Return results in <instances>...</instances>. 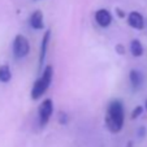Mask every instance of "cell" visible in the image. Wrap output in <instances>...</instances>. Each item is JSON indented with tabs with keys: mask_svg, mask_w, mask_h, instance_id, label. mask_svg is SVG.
Here are the masks:
<instances>
[{
	"mask_svg": "<svg viewBox=\"0 0 147 147\" xmlns=\"http://www.w3.org/2000/svg\"><path fill=\"white\" fill-rule=\"evenodd\" d=\"M106 126L111 133L116 134L120 133L124 126L125 121V111H124V104L120 99H113L107 107V113H106Z\"/></svg>",
	"mask_w": 147,
	"mask_h": 147,
	"instance_id": "1",
	"label": "cell"
},
{
	"mask_svg": "<svg viewBox=\"0 0 147 147\" xmlns=\"http://www.w3.org/2000/svg\"><path fill=\"white\" fill-rule=\"evenodd\" d=\"M53 78V68L51 65H47L45 68V70L42 72L40 77L34 82L33 89H31V99L33 100H38L42 95L45 94L48 90L51 82Z\"/></svg>",
	"mask_w": 147,
	"mask_h": 147,
	"instance_id": "2",
	"label": "cell"
},
{
	"mask_svg": "<svg viewBox=\"0 0 147 147\" xmlns=\"http://www.w3.org/2000/svg\"><path fill=\"white\" fill-rule=\"evenodd\" d=\"M30 52V45H29V40L25 35L22 34H18L16 35L13 40V53L16 59H22L26 57Z\"/></svg>",
	"mask_w": 147,
	"mask_h": 147,
	"instance_id": "3",
	"label": "cell"
},
{
	"mask_svg": "<svg viewBox=\"0 0 147 147\" xmlns=\"http://www.w3.org/2000/svg\"><path fill=\"white\" fill-rule=\"evenodd\" d=\"M52 112H53V102L52 99H45L43 102L40 103L38 109V115H39V125L42 128L46 126L50 121L51 116H52Z\"/></svg>",
	"mask_w": 147,
	"mask_h": 147,
	"instance_id": "4",
	"label": "cell"
},
{
	"mask_svg": "<svg viewBox=\"0 0 147 147\" xmlns=\"http://www.w3.org/2000/svg\"><path fill=\"white\" fill-rule=\"evenodd\" d=\"M95 21H96V24L99 26H102V28H108L112 22L111 12L104 8L98 9V11L95 12Z\"/></svg>",
	"mask_w": 147,
	"mask_h": 147,
	"instance_id": "5",
	"label": "cell"
},
{
	"mask_svg": "<svg viewBox=\"0 0 147 147\" xmlns=\"http://www.w3.org/2000/svg\"><path fill=\"white\" fill-rule=\"evenodd\" d=\"M128 25L136 30H142L144 28V20L139 12H130L128 14Z\"/></svg>",
	"mask_w": 147,
	"mask_h": 147,
	"instance_id": "6",
	"label": "cell"
},
{
	"mask_svg": "<svg viewBox=\"0 0 147 147\" xmlns=\"http://www.w3.org/2000/svg\"><path fill=\"white\" fill-rule=\"evenodd\" d=\"M50 38H51V30H46L42 38V45H40V52H39V69H42L43 63H45L46 55H47V48L50 45Z\"/></svg>",
	"mask_w": 147,
	"mask_h": 147,
	"instance_id": "7",
	"label": "cell"
},
{
	"mask_svg": "<svg viewBox=\"0 0 147 147\" xmlns=\"http://www.w3.org/2000/svg\"><path fill=\"white\" fill-rule=\"evenodd\" d=\"M30 26L35 30H43L45 28V22H43V13L39 9L33 12L30 16Z\"/></svg>",
	"mask_w": 147,
	"mask_h": 147,
	"instance_id": "8",
	"label": "cell"
},
{
	"mask_svg": "<svg viewBox=\"0 0 147 147\" xmlns=\"http://www.w3.org/2000/svg\"><path fill=\"white\" fill-rule=\"evenodd\" d=\"M129 80H130V83L133 85L134 89H139L143 83V76L139 70L137 69H131L130 73H129Z\"/></svg>",
	"mask_w": 147,
	"mask_h": 147,
	"instance_id": "9",
	"label": "cell"
},
{
	"mask_svg": "<svg viewBox=\"0 0 147 147\" xmlns=\"http://www.w3.org/2000/svg\"><path fill=\"white\" fill-rule=\"evenodd\" d=\"M130 52L134 57H141L143 55V46L138 39H133L130 43Z\"/></svg>",
	"mask_w": 147,
	"mask_h": 147,
	"instance_id": "10",
	"label": "cell"
},
{
	"mask_svg": "<svg viewBox=\"0 0 147 147\" xmlns=\"http://www.w3.org/2000/svg\"><path fill=\"white\" fill-rule=\"evenodd\" d=\"M12 78V72H11V68L9 65L3 64L0 65V82L3 83H8Z\"/></svg>",
	"mask_w": 147,
	"mask_h": 147,
	"instance_id": "11",
	"label": "cell"
},
{
	"mask_svg": "<svg viewBox=\"0 0 147 147\" xmlns=\"http://www.w3.org/2000/svg\"><path fill=\"white\" fill-rule=\"evenodd\" d=\"M142 113H143V107H142V106H137L136 108L133 109V112H131V120L138 119Z\"/></svg>",
	"mask_w": 147,
	"mask_h": 147,
	"instance_id": "12",
	"label": "cell"
},
{
	"mask_svg": "<svg viewBox=\"0 0 147 147\" xmlns=\"http://www.w3.org/2000/svg\"><path fill=\"white\" fill-rule=\"evenodd\" d=\"M115 50H116V52L119 53V55H124V53H125V47L121 45V43H119V45H116V47H115Z\"/></svg>",
	"mask_w": 147,
	"mask_h": 147,
	"instance_id": "13",
	"label": "cell"
},
{
	"mask_svg": "<svg viewBox=\"0 0 147 147\" xmlns=\"http://www.w3.org/2000/svg\"><path fill=\"white\" fill-rule=\"evenodd\" d=\"M146 133H147V130H146V128H144V126H141V128L137 130V136H138L139 138H143V137L146 136Z\"/></svg>",
	"mask_w": 147,
	"mask_h": 147,
	"instance_id": "14",
	"label": "cell"
},
{
	"mask_svg": "<svg viewBox=\"0 0 147 147\" xmlns=\"http://www.w3.org/2000/svg\"><path fill=\"white\" fill-rule=\"evenodd\" d=\"M115 12H116L117 14H119L120 18H125V17H126V13H125V12L122 11L121 8H116V9H115Z\"/></svg>",
	"mask_w": 147,
	"mask_h": 147,
	"instance_id": "15",
	"label": "cell"
},
{
	"mask_svg": "<svg viewBox=\"0 0 147 147\" xmlns=\"http://www.w3.org/2000/svg\"><path fill=\"white\" fill-rule=\"evenodd\" d=\"M67 122H68L67 113H63V112H60V124H67Z\"/></svg>",
	"mask_w": 147,
	"mask_h": 147,
	"instance_id": "16",
	"label": "cell"
},
{
	"mask_svg": "<svg viewBox=\"0 0 147 147\" xmlns=\"http://www.w3.org/2000/svg\"><path fill=\"white\" fill-rule=\"evenodd\" d=\"M144 108H146V111H147V99H146V102H144Z\"/></svg>",
	"mask_w": 147,
	"mask_h": 147,
	"instance_id": "17",
	"label": "cell"
},
{
	"mask_svg": "<svg viewBox=\"0 0 147 147\" xmlns=\"http://www.w3.org/2000/svg\"><path fill=\"white\" fill-rule=\"evenodd\" d=\"M133 146V143H131V142H129V144H128V147H131Z\"/></svg>",
	"mask_w": 147,
	"mask_h": 147,
	"instance_id": "18",
	"label": "cell"
}]
</instances>
